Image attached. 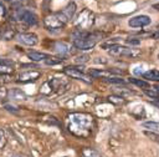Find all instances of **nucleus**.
<instances>
[{
    "label": "nucleus",
    "instance_id": "obj_14",
    "mask_svg": "<svg viewBox=\"0 0 159 157\" xmlns=\"http://www.w3.org/2000/svg\"><path fill=\"white\" fill-rule=\"evenodd\" d=\"M53 47H55V50H56L57 52H60V54H67V52L70 51V45H67L66 42H61V41L55 42Z\"/></svg>",
    "mask_w": 159,
    "mask_h": 157
},
{
    "label": "nucleus",
    "instance_id": "obj_4",
    "mask_svg": "<svg viewBox=\"0 0 159 157\" xmlns=\"http://www.w3.org/2000/svg\"><path fill=\"white\" fill-rule=\"evenodd\" d=\"M109 54L113 56H135L139 54V51L135 49H132V47H127V46L111 45Z\"/></svg>",
    "mask_w": 159,
    "mask_h": 157
},
{
    "label": "nucleus",
    "instance_id": "obj_11",
    "mask_svg": "<svg viewBox=\"0 0 159 157\" xmlns=\"http://www.w3.org/2000/svg\"><path fill=\"white\" fill-rule=\"evenodd\" d=\"M75 12H76V4L75 2H70L62 11H61V14H62V16L68 21V20H71L72 17H73V15H75Z\"/></svg>",
    "mask_w": 159,
    "mask_h": 157
},
{
    "label": "nucleus",
    "instance_id": "obj_17",
    "mask_svg": "<svg viewBox=\"0 0 159 157\" xmlns=\"http://www.w3.org/2000/svg\"><path fill=\"white\" fill-rule=\"evenodd\" d=\"M144 135L147 136V137H149L152 141H154V142H157L158 145H159V133H157V132H153V131H144Z\"/></svg>",
    "mask_w": 159,
    "mask_h": 157
},
{
    "label": "nucleus",
    "instance_id": "obj_19",
    "mask_svg": "<svg viewBox=\"0 0 159 157\" xmlns=\"http://www.w3.org/2000/svg\"><path fill=\"white\" fill-rule=\"evenodd\" d=\"M0 72L10 74V72H12V69H11V66H7V65H0Z\"/></svg>",
    "mask_w": 159,
    "mask_h": 157
},
{
    "label": "nucleus",
    "instance_id": "obj_5",
    "mask_svg": "<svg viewBox=\"0 0 159 157\" xmlns=\"http://www.w3.org/2000/svg\"><path fill=\"white\" fill-rule=\"evenodd\" d=\"M84 117V115H73L72 117H71V123H77V127H73V128H71V131L73 132L76 128H80V130H86L87 132L89 131V126H91V118L92 117H89V116H87L86 115V118H83ZM82 135H83V132H82Z\"/></svg>",
    "mask_w": 159,
    "mask_h": 157
},
{
    "label": "nucleus",
    "instance_id": "obj_21",
    "mask_svg": "<svg viewBox=\"0 0 159 157\" xmlns=\"http://www.w3.org/2000/svg\"><path fill=\"white\" fill-rule=\"evenodd\" d=\"M5 142H6V140H5V135H4L2 130H0V150L5 146Z\"/></svg>",
    "mask_w": 159,
    "mask_h": 157
},
{
    "label": "nucleus",
    "instance_id": "obj_6",
    "mask_svg": "<svg viewBox=\"0 0 159 157\" xmlns=\"http://www.w3.org/2000/svg\"><path fill=\"white\" fill-rule=\"evenodd\" d=\"M65 72H66L68 76L73 77V78H78V80H82V81H84V82H88V83L92 81L91 76H87L86 74H83V72H82V67L67 66V67H65Z\"/></svg>",
    "mask_w": 159,
    "mask_h": 157
},
{
    "label": "nucleus",
    "instance_id": "obj_18",
    "mask_svg": "<svg viewBox=\"0 0 159 157\" xmlns=\"http://www.w3.org/2000/svg\"><path fill=\"white\" fill-rule=\"evenodd\" d=\"M130 82H133L134 85L139 86V87H143V88H148L149 87V83L147 81H143V80H138V78H129Z\"/></svg>",
    "mask_w": 159,
    "mask_h": 157
},
{
    "label": "nucleus",
    "instance_id": "obj_23",
    "mask_svg": "<svg viewBox=\"0 0 159 157\" xmlns=\"http://www.w3.org/2000/svg\"><path fill=\"white\" fill-rule=\"evenodd\" d=\"M87 59H88L87 56H82V57L80 56V57H77V59H76V62H81V61H82V62H84V61H87Z\"/></svg>",
    "mask_w": 159,
    "mask_h": 157
},
{
    "label": "nucleus",
    "instance_id": "obj_1",
    "mask_svg": "<svg viewBox=\"0 0 159 157\" xmlns=\"http://www.w3.org/2000/svg\"><path fill=\"white\" fill-rule=\"evenodd\" d=\"M99 40L98 34H89L87 31H78L75 35L73 45L80 50H91Z\"/></svg>",
    "mask_w": 159,
    "mask_h": 157
},
{
    "label": "nucleus",
    "instance_id": "obj_15",
    "mask_svg": "<svg viewBox=\"0 0 159 157\" xmlns=\"http://www.w3.org/2000/svg\"><path fill=\"white\" fill-rule=\"evenodd\" d=\"M143 127L147 128L148 131H153V132H159V122H154V121H148L143 123Z\"/></svg>",
    "mask_w": 159,
    "mask_h": 157
},
{
    "label": "nucleus",
    "instance_id": "obj_22",
    "mask_svg": "<svg viewBox=\"0 0 159 157\" xmlns=\"http://www.w3.org/2000/svg\"><path fill=\"white\" fill-rule=\"evenodd\" d=\"M5 12H6L5 6H4V4L0 1V17H1V16H4V15H5Z\"/></svg>",
    "mask_w": 159,
    "mask_h": 157
},
{
    "label": "nucleus",
    "instance_id": "obj_26",
    "mask_svg": "<svg viewBox=\"0 0 159 157\" xmlns=\"http://www.w3.org/2000/svg\"><path fill=\"white\" fill-rule=\"evenodd\" d=\"M6 1H12V0H6Z\"/></svg>",
    "mask_w": 159,
    "mask_h": 157
},
{
    "label": "nucleus",
    "instance_id": "obj_9",
    "mask_svg": "<svg viewBox=\"0 0 159 157\" xmlns=\"http://www.w3.org/2000/svg\"><path fill=\"white\" fill-rule=\"evenodd\" d=\"M128 24L132 27H143V26H147L150 24V17L147 15H138V16L129 19Z\"/></svg>",
    "mask_w": 159,
    "mask_h": 157
},
{
    "label": "nucleus",
    "instance_id": "obj_2",
    "mask_svg": "<svg viewBox=\"0 0 159 157\" xmlns=\"http://www.w3.org/2000/svg\"><path fill=\"white\" fill-rule=\"evenodd\" d=\"M67 20L62 16L61 12L58 14H52V15H48L47 17H45L43 20V24L48 29V30H56V29H62L65 25H66Z\"/></svg>",
    "mask_w": 159,
    "mask_h": 157
},
{
    "label": "nucleus",
    "instance_id": "obj_7",
    "mask_svg": "<svg viewBox=\"0 0 159 157\" xmlns=\"http://www.w3.org/2000/svg\"><path fill=\"white\" fill-rule=\"evenodd\" d=\"M16 37L21 44L27 45V46H35L39 42L37 36L32 32H22V34H19Z\"/></svg>",
    "mask_w": 159,
    "mask_h": 157
},
{
    "label": "nucleus",
    "instance_id": "obj_12",
    "mask_svg": "<svg viewBox=\"0 0 159 157\" xmlns=\"http://www.w3.org/2000/svg\"><path fill=\"white\" fill-rule=\"evenodd\" d=\"M27 56L32 61H46L50 57V55H47L45 52H37V51H30V52H27Z\"/></svg>",
    "mask_w": 159,
    "mask_h": 157
},
{
    "label": "nucleus",
    "instance_id": "obj_8",
    "mask_svg": "<svg viewBox=\"0 0 159 157\" xmlns=\"http://www.w3.org/2000/svg\"><path fill=\"white\" fill-rule=\"evenodd\" d=\"M17 16H19V19H20L22 22H25V24H27V25H34V24H36V21H37L36 15H35L34 12H31L30 10L22 9V10H20V11L17 12Z\"/></svg>",
    "mask_w": 159,
    "mask_h": 157
},
{
    "label": "nucleus",
    "instance_id": "obj_13",
    "mask_svg": "<svg viewBox=\"0 0 159 157\" xmlns=\"http://www.w3.org/2000/svg\"><path fill=\"white\" fill-rule=\"evenodd\" d=\"M143 77L149 81H159V70H149L143 74Z\"/></svg>",
    "mask_w": 159,
    "mask_h": 157
},
{
    "label": "nucleus",
    "instance_id": "obj_27",
    "mask_svg": "<svg viewBox=\"0 0 159 157\" xmlns=\"http://www.w3.org/2000/svg\"><path fill=\"white\" fill-rule=\"evenodd\" d=\"M0 36H1V30H0Z\"/></svg>",
    "mask_w": 159,
    "mask_h": 157
},
{
    "label": "nucleus",
    "instance_id": "obj_20",
    "mask_svg": "<svg viewBox=\"0 0 159 157\" xmlns=\"http://www.w3.org/2000/svg\"><path fill=\"white\" fill-rule=\"evenodd\" d=\"M107 82H111V83H120V85H124L125 81L123 78H106Z\"/></svg>",
    "mask_w": 159,
    "mask_h": 157
},
{
    "label": "nucleus",
    "instance_id": "obj_10",
    "mask_svg": "<svg viewBox=\"0 0 159 157\" xmlns=\"http://www.w3.org/2000/svg\"><path fill=\"white\" fill-rule=\"evenodd\" d=\"M40 75H41V72H39V71H26V72L20 74L19 80L21 82H30V81H35L36 78H39Z\"/></svg>",
    "mask_w": 159,
    "mask_h": 157
},
{
    "label": "nucleus",
    "instance_id": "obj_24",
    "mask_svg": "<svg viewBox=\"0 0 159 157\" xmlns=\"http://www.w3.org/2000/svg\"><path fill=\"white\" fill-rule=\"evenodd\" d=\"M153 7H154V9H157V10H159V4H154V5H153Z\"/></svg>",
    "mask_w": 159,
    "mask_h": 157
},
{
    "label": "nucleus",
    "instance_id": "obj_3",
    "mask_svg": "<svg viewBox=\"0 0 159 157\" xmlns=\"http://www.w3.org/2000/svg\"><path fill=\"white\" fill-rule=\"evenodd\" d=\"M92 24H93V14L89 10H83L76 20V26L81 31L84 29H88Z\"/></svg>",
    "mask_w": 159,
    "mask_h": 157
},
{
    "label": "nucleus",
    "instance_id": "obj_16",
    "mask_svg": "<svg viewBox=\"0 0 159 157\" xmlns=\"http://www.w3.org/2000/svg\"><path fill=\"white\" fill-rule=\"evenodd\" d=\"M82 156L83 157H102L96 150L93 148H83L82 150Z\"/></svg>",
    "mask_w": 159,
    "mask_h": 157
},
{
    "label": "nucleus",
    "instance_id": "obj_25",
    "mask_svg": "<svg viewBox=\"0 0 159 157\" xmlns=\"http://www.w3.org/2000/svg\"><path fill=\"white\" fill-rule=\"evenodd\" d=\"M157 29H158V30H159V24H158V25H157Z\"/></svg>",
    "mask_w": 159,
    "mask_h": 157
}]
</instances>
